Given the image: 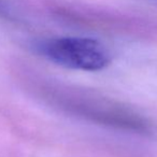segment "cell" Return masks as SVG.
<instances>
[{"mask_svg": "<svg viewBox=\"0 0 157 157\" xmlns=\"http://www.w3.org/2000/svg\"><path fill=\"white\" fill-rule=\"evenodd\" d=\"M44 57L56 65L82 71H100L111 63L109 51L96 39L63 37L44 41L39 45Z\"/></svg>", "mask_w": 157, "mask_h": 157, "instance_id": "obj_1", "label": "cell"}]
</instances>
